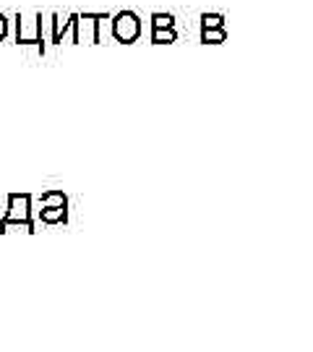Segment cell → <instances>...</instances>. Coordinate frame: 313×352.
I'll return each mask as SVG.
<instances>
[{
    "label": "cell",
    "mask_w": 313,
    "mask_h": 352,
    "mask_svg": "<svg viewBox=\"0 0 313 352\" xmlns=\"http://www.w3.org/2000/svg\"><path fill=\"white\" fill-rule=\"evenodd\" d=\"M170 26H175V16L173 13H151V29H170Z\"/></svg>",
    "instance_id": "obj_10"
},
{
    "label": "cell",
    "mask_w": 313,
    "mask_h": 352,
    "mask_svg": "<svg viewBox=\"0 0 313 352\" xmlns=\"http://www.w3.org/2000/svg\"><path fill=\"white\" fill-rule=\"evenodd\" d=\"M76 21H78V13H68V16H61V13H50V42L52 45H63L65 37L71 39V45H78L76 39Z\"/></svg>",
    "instance_id": "obj_4"
},
{
    "label": "cell",
    "mask_w": 313,
    "mask_h": 352,
    "mask_svg": "<svg viewBox=\"0 0 313 352\" xmlns=\"http://www.w3.org/2000/svg\"><path fill=\"white\" fill-rule=\"evenodd\" d=\"M219 26H225L222 13H204L201 16V29H219Z\"/></svg>",
    "instance_id": "obj_12"
},
{
    "label": "cell",
    "mask_w": 313,
    "mask_h": 352,
    "mask_svg": "<svg viewBox=\"0 0 313 352\" xmlns=\"http://www.w3.org/2000/svg\"><path fill=\"white\" fill-rule=\"evenodd\" d=\"M0 222H34L32 219V193H8V209Z\"/></svg>",
    "instance_id": "obj_5"
},
{
    "label": "cell",
    "mask_w": 313,
    "mask_h": 352,
    "mask_svg": "<svg viewBox=\"0 0 313 352\" xmlns=\"http://www.w3.org/2000/svg\"><path fill=\"white\" fill-rule=\"evenodd\" d=\"M225 39H227L225 26H219V29H201V42H206V45H219Z\"/></svg>",
    "instance_id": "obj_9"
},
{
    "label": "cell",
    "mask_w": 313,
    "mask_h": 352,
    "mask_svg": "<svg viewBox=\"0 0 313 352\" xmlns=\"http://www.w3.org/2000/svg\"><path fill=\"white\" fill-rule=\"evenodd\" d=\"M0 232H34V222H0Z\"/></svg>",
    "instance_id": "obj_11"
},
{
    "label": "cell",
    "mask_w": 313,
    "mask_h": 352,
    "mask_svg": "<svg viewBox=\"0 0 313 352\" xmlns=\"http://www.w3.org/2000/svg\"><path fill=\"white\" fill-rule=\"evenodd\" d=\"M16 42L21 47H34L45 55L47 45L42 37V13L39 11H19L16 13Z\"/></svg>",
    "instance_id": "obj_1"
},
{
    "label": "cell",
    "mask_w": 313,
    "mask_h": 352,
    "mask_svg": "<svg viewBox=\"0 0 313 352\" xmlns=\"http://www.w3.org/2000/svg\"><path fill=\"white\" fill-rule=\"evenodd\" d=\"M151 42H154V45H170V42H177L175 26H170V29H151Z\"/></svg>",
    "instance_id": "obj_8"
},
{
    "label": "cell",
    "mask_w": 313,
    "mask_h": 352,
    "mask_svg": "<svg viewBox=\"0 0 313 352\" xmlns=\"http://www.w3.org/2000/svg\"><path fill=\"white\" fill-rule=\"evenodd\" d=\"M39 201H42V209L45 206H68V196L63 190H45L39 196Z\"/></svg>",
    "instance_id": "obj_7"
},
{
    "label": "cell",
    "mask_w": 313,
    "mask_h": 352,
    "mask_svg": "<svg viewBox=\"0 0 313 352\" xmlns=\"http://www.w3.org/2000/svg\"><path fill=\"white\" fill-rule=\"evenodd\" d=\"M102 21H110V13H78L76 39H78V42H87V45H97V42H100Z\"/></svg>",
    "instance_id": "obj_3"
},
{
    "label": "cell",
    "mask_w": 313,
    "mask_h": 352,
    "mask_svg": "<svg viewBox=\"0 0 313 352\" xmlns=\"http://www.w3.org/2000/svg\"><path fill=\"white\" fill-rule=\"evenodd\" d=\"M39 222L42 225L68 222V206H45V209H39Z\"/></svg>",
    "instance_id": "obj_6"
},
{
    "label": "cell",
    "mask_w": 313,
    "mask_h": 352,
    "mask_svg": "<svg viewBox=\"0 0 313 352\" xmlns=\"http://www.w3.org/2000/svg\"><path fill=\"white\" fill-rule=\"evenodd\" d=\"M8 37V19H6V13H0V42Z\"/></svg>",
    "instance_id": "obj_13"
},
{
    "label": "cell",
    "mask_w": 313,
    "mask_h": 352,
    "mask_svg": "<svg viewBox=\"0 0 313 352\" xmlns=\"http://www.w3.org/2000/svg\"><path fill=\"white\" fill-rule=\"evenodd\" d=\"M110 29H113V37L123 45H133L141 37V19L133 11H120L110 16Z\"/></svg>",
    "instance_id": "obj_2"
}]
</instances>
